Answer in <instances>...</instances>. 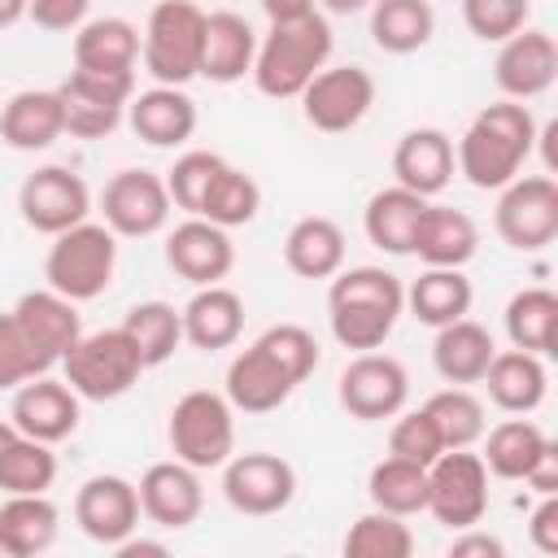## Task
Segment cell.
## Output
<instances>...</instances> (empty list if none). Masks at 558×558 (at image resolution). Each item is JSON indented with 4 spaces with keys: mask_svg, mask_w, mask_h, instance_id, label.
I'll return each mask as SVG.
<instances>
[{
    "mask_svg": "<svg viewBox=\"0 0 558 558\" xmlns=\"http://www.w3.org/2000/svg\"><path fill=\"white\" fill-rule=\"evenodd\" d=\"M458 174L453 140L440 126H414L392 148V179L418 196H440Z\"/></svg>",
    "mask_w": 558,
    "mask_h": 558,
    "instance_id": "cell-23",
    "label": "cell"
},
{
    "mask_svg": "<svg viewBox=\"0 0 558 558\" xmlns=\"http://www.w3.org/2000/svg\"><path fill=\"white\" fill-rule=\"evenodd\" d=\"M506 336L514 349H527L536 357H554L558 353V292L549 288H519L506 301Z\"/></svg>",
    "mask_w": 558,
    "mask_h": 558,
    "instance_id": "cell-38",
    "label": "cell"
},
{
    "mask_svg": "<svg viewBox=\"0 0 558 558\" xmlns=\"http://www.w3.org/2000/svg\"><path fill=\"white\" fill-rule=\"evenodd\" d=\"M140 493L122 475H92L74 493V523L96 545H118L140 527Z\"/></svg>",
    "mask_w": 558,
    "mask_h": 558,
    "instance_id": "cell-20",
    "label": "cell"
},
{
    "mask_svg": "<svg viewBox=\"0 0 558 558\" xmlns=\"http://www.w3.org/2000/svg\"><path fill=\"white\" fill-rule=\"evenodd\" d=\"M336 35L327 13H305L296 22H270V31L257 39V57H253V83L262 96L270 100H296L305 92V83L331 61Z\"/></svg>",
    "mask_w": 558,
    "mask_h": 558,
    "instance_id": "cell-4",
    "label": "cell"
},
{
    "mask_svg": "<svg viewBox=\"0 0 558 558\" xmlns=\"http://www.w3.org/2000/svg\"><path fill=\"white\" fill-rule=\"evenodd\" d=\"M475 301V288L462 266H427L410 288H405V310L423 327H445L453 318H466Z\"/></svg>",
    "mask_w": 558,
    "mask_h": 558,
    "instance_id": "cell-35",
    "label": "cell"
},
{
    "mask_svg": "<svg viewBox=\"0 0 558 558\" xmlns=\"http://www.w3.org/2000/svg\"><path fill=\"white\" fill-rule=\"evenodd\" d=\"M423 209H427V196H418V192H410V187H401V183L379 187V192L366 201V209H362V231H366V240H371L379 253H388V257H410L414 227H418Z\"/></svg>",
    "mask_w": 558,
    "mask_h": 558,
    "instance_id": "cell-33",
    "label": "cell"
},
{
    "mask_svg": "<svg viewBox=\"0 0 558 558\" xmlns=\"http://www.w3.org/2000/svg\"><path fill=\"white\" fill-rule=\"evenodd\" d=\"M166 266L187 279L192 288H205V283H222L235 266V244H231V231L218 227V222H205V218H183L170 235H166Z\"/></svg>",
    "mask_w": 558,
    "mask_h": 558,
    "instance_id": "cell-21",
    "label": "cell"
},
{
    "mask_svg": "<svg viewBox=\"0 0 558 558\" xmlns=\"http://www.w3.org/2000/svg\"><path fill=\"white\" fill-rule=\"evenodd\" d=\"M405 314V283L384 266H349L331 275L327 288V323L331 336L353 349H384L397 318Z\"/></svg>",
    "mask_w": 558,
    "mask_h": 558,
    "instance_id": "cell-3",
    "label": "cell"
},
{
    "mask_svg": "<svg viewBox=\"0 0 558 558\" xmlns=\"http://www.w3.org/2000/svg\"><path fill=\"white\" fill-rule=\"evenodd\" d=\"M410 253L423 266H466L480 253V227H475V218L466 209L427 201V209H423V218L414 227Z\"/></svg>",
    "mask_w": 558,
    "mask_h": 558,
    "instance_id": "cell-29",
    "label": "cell"
},
{
    "mask_svg": "<svg viewBox=\"0 0 558 558\" xmlns=\"http://www.w3.org/2000/svg\"><path fill=\"white\" fill-rule=\"evenodd\" d=\"M122 331L135 340L144 366H161L174 357V349L183 344V314L170 301H135L122 318Z\"/></svg>",
    "mask_w": 558,
    "mask_h": 558,
    "instance_id": "cell-41",
    "label": "cell"
},
{
    "mask_svg": "<svg viewBox=\"0 0 558 558\" xmlns=\"http://www.w3.org/2000/svg\"><path fill=\"white\" fill-rule=\"evenodd\" d=\"M26 4H31V0H0V31L17 26V22L26 17Z\"/></svg>",
    "mask_w": 558,
    "mask_h": 558,
    "instance_id": "cell-55",
    "label": "cell"
},
{
    "mask_svg": "<svg viewBox=\"0 0 558 558\" xmlns=\"http://www.w3.org/2000/svg\"><path fill=\"white\" fill-rule=\"evenodd\" d=\"M523 484H527L532 493H541V497H545V493H558V445H554V440L545 445V453L536 458V466L523 475Z\"/></svg>",
    "mask_w": 558,
    "mask_h": 558,
    "instance_id": "cell-51",
    "label": "cell"
},
{
    "mask_svg": "<svg viewBox=\"0 0 558 558\" xmlns=\"http://www.w3.org/2000/svg\"><path fill=\"white\" fill-rule=\"evenodd\" d=\"M541 144V126L532 118V109L523 100H493L484 105L471 126L458 135L453 144V161H458V174L480 187V192H497L506 187L514 174H523L527 157L536 153Z\"/></svg>",
    "mask_w": 558,
    "mask_h": 558,
    "instance_id": "cell-2",
    "label": "cell"
},
{
    "mask_svg": "<svg viewBox=\"0 0 558 558\" xmlns=\"http://www.w3.org/2000/svg\"><path fill=\"white\" fill-rule=\"evenodd\" d=\"M218 471H222V497L235 514L270 519L288 510L296 497V466L279 453H266V449L231 453Z\"/></svg>",
    "mask_w": 558,
    "mask_h": 558,
    "instance_id": "cell-14",
    "label": "cell"
},
{
    "mask_svg": "<svg viewBox=\"0 0 558 558\" xmlns=\"http://www.w3.org/2000/svg\"><path fill=\"white\" fill-rule=\"evenodd\" d=\"M336 401L357 423L392 418L410 401V375L392 353H379V349L353 353L336 379Z\"/></svg>",
    "mask_w": 558,
    "mask_h": 558,
    "instance_id": "cell-13",
    "label": "cell"
},
{
    "mask_svg": "<svg viewBox=\"0 0 558 558\" xmlns=\"http://www.w3.org/2000/svg\"><path fill=\"white\" fill-rule=\"evenodd\" d=\"M436 35L432 0H371V39L388 57H410Z\"/></svg>",
    "mask_w": 558,
    "mask_h": 558,
    "instance_id": "cell-37",
    "label": "cell"
},
{
    "mask_svg": "<svg viewBox=\"0 0 558 558\" xmlns=\"http://www.w3.org/2000/svg\"><path fill=\"white\" fill-rule=\"evenodd\" d=\"M497 353V340L484 323L475 318H453L445 327H436L432 340V366L445 384H480L488 362Z\"/></svg>",
    "mask_w": 558,
    "mask_h": 558,
    "instance_id": "cell-32",
    "label": "cell"
},
{
    "mask_svg": "<svg viewBox=\"0 0 558 558\" xmlns=\"http://www.w3.org/2000/svg\"><path fill=\"white\" fill-rule=\"evenodd\" d=\"M344 253H349V240L340 222L327 214H305L283 235V266L296 279H331L336 270H344Z\"/></svg>",
    "mask_w": 558,
    "mask_h": 558,
    "instance_id": "cell-30",
    "label": "cell"
},
{
    "mask_svg": "<svg viewBox=\"0 0 558 558\" xmlns=\"http://www.w3.org/2000/svg\"><path fill=\"white\" fill-rule=\"evenodd\" d=\"M205 9L196 0H157L140 31V61L153 83L187 87L201 78Z\"/></svg>",
    "mask_w": 558,
    "mask_h": 558,
    "instance_id": "cell-5",
    "label": "cell"
},
{
    "mask_svg": "<svg viewBox=\"0 0 558 558\" xmlns=\"http://www.w3.org/2000/svg\"><path fill=\"white\" fill-rule=\"evenodd\" d=\"M118 270V235L105 222H74L61 235H52L48 257H44V279L52 292L70 296L74 305L96 301Z\"/></svg>",
    "mask_w": 558,
    "mask_h": 558,
    "instance_id": "cell-6",
    "label": "cell"
},
{
    "mask_svg": "<svg viewBox=\"0 0 558 558\" xmlns=\"http://www.w3.org/2000/svg\"><path fill=\"white\" fill-rule=\"evenodd\" d=\"M493 227L514 253H541L558 235V183L549 174H514L497 187Z\"/></svg>",
    "mask_w": 558,
    "mask_h": 558,
    "instance_id": "cell-10",
    "label": "cell"
},
{
    "mask_svg": "<svg viewBox=\"0 0 558 558\" xmlns=\"http://www.w3.org/2000/svg\"><path fill=\"white\" fill-rule=\"evenodd\" d=\"M140 61V26L126 17H87L74 31V70L100 74H135Z\"/></svg>",
    "mask_w": 558,
    "mask_h": 558,
    "instance_id": "cell-34",
    "label": "cell"
},
{
    "mask_svg": "<svg viewBox=\"0 0 558 558\" xmlns=\"http://www.w3.org/2000/svg\"><path fill=\"white\" fill-rule=\"evenodd\" d=\"M388 453H392V458H405V462H418V466H432V462L445 453V440H440V432H436V423H432V414H427L423 405L392 414Z\"/></svg>",
    "mask_w": 558,
    "mask_h": 558,
    "instance_id": "cell-46",
    "label": "cell"
},
{
    "mask_svg": "<svg viewBox=\"0 0 558 558\" xmlns=\"http://www.w3.org/2000/svg\"><path fill=\"white\" fill-rule=\"evenodd\" d=\"M449 558H506V545L493 532H480V523H475L449 541Z\"/></svg>",
    "mask_w": 558,
    "mask_h": 558,
    "instance_id": "cell-50",
    "label": "cell"
},
{
    "mask_svg": "<svg viewBox=\"0 0 558 558\" xmlns=\"http://www.w3.org/2000/svg\"><path fill=\"white\" fill-rule=\"evenodd\" d=\"M527 536L541 554H558V493H545L527 519Z\"/></svg>",
    "mask_w": 558,
    "mask_h": 558,
    "instance_id": "cell-49",
    "label": "cell"
},
{
    "mask_svg": "<svg viewBox=\"0 0 558 558\" xmlns=\"http://www.w3.org/2000/svg\"><path fill=\"white\" fill-rule=\"evenodd\" d=\"M87 13H92V0H31L26 4V17L39 26V31H78L83 22H87Z\"/></svg>",
    "mask_w": 558,
    "mask_h": 558,
    "instance_id": "cell-48",
    "label": "cell"
},
{
    "mask_svg": "<svg viewBox=\"0 0 558 558\" xmlns=\"http://www.w3.org/2000/svg\"><path fill=\"white\" fill-rule=\"evenodd\" d=\"M296 100H301V113H305V122L314 131L344 135V131L362 126V118L371 113V105H375V78L362 65H331L327 61L305 83V92Z\"/></svg>",
    "mask_w": 558,
    "mask_h": 558,
    "instance_id": "cell-15",
    "label": "cell"
},
{
    "mask_svg": "<svg viewBox=\"0 0 558 558\" xmlns=\"http://www.w3.org/2000/svg\"><path fill=\"white\" fill-rule=\"evenodd\" d=\"M140 514L166 532H183L201 519L205 510V484H201V471L179 462V458H166V462H153L140 484Z\"/></svg>",
    "mask_w": 558,
    "mask_h": 558,
    "instance_id": "cell-19",
    "label": "cell"
},
{
    "mask_svg": "<svg viewBox=\"0 0 558 558\" xmlns=\"http://www.w3.org/2000/svg\"><path fill=\"white\" fill-rule=\"evenodd\" d=\"M166 440H170V458L196 471H218L235 453V405L222 392L192 388L170 405Z\"/></svg>",
    "mask_w": 558,
    "mask_h": 558,
    "instance_id": "cell-8",
    "label": "cell"
},
{
    "mask_svg": "<svg viewBox=\"0 0 558 558\" xmlns=\"http://www.w3.org/2000/svg\"><path fill=\"white\" fill-rule=\"evenodd\" d=\"M113 554H118V558H140V554H166V545H161V541H144V536L131 532L126 541L113 545Z\"/></svg>",
    "mask_w": 558,
    "mask_h": 558,
    "instance_id": "cell-53",
    "label": "cell"
},
{
    "mask_svg": "<svg viewBox=\"0 0 558 558\" xmlns=\"http://www.w3.org/2000/svg\"><path fill=\"white\" fill-rule=\"evenodd\" d=\"M427 514L449 532L475 527L488 514V466L475 449H445L427 466Z\"/></svg>",
    "mask_w": 558,
    "mask_h": 558,
    "instance_id": "cell-11",
    "label": "cell"
},
{
    "mask_svg": "<svg viewBox=\"0 0 558 558\" xmlns=\"http://www.w3.org/2000/svg\"><path fill=\"white\" fill-rule=\"evenodd\" d=\"M196 122H201L196 100L170 83H153L135 92L126 105V126L153 148H183L196 135Z\"/></svg>",
    "mask_w": 558,
    "mask_h": 558,
    "instance_id": "cell-22",
    "label": "cell"
},
{
    "mask_svg": "<svg viewBox=\"0 0 558 558\" xmlns=\"http://www.w3.org/2000/svg\"><path fill=\"white\" fill-rule=\"evenodd\" d=\"M423 410L432 414V423H436L445 449H475L480 436H484V427H488L484 401H480L466 384H449V388L432 392V397L423 401Z\"/></svg>",
    "mask_w": 558,
    "mask_h": 558,
    "instance_id": "cell-42",
    "label": "cell"
},
{
    "mask_svg": "<svg viewBox=\"0 0 558 558\" xmlns=\"http://www.w3.org/2000/svg\"><path fill=\"white\" fill-rule=\"evenodd\" d=\"M257 57V31L248 26V17L218 9L205 13V44H201V78L209 83H240L253 70Z\"/></svg>",
    "mask_w": 558,
    "mask_h": 558,
    "instance_id": "cell-28",
    "label": "cell"
},
{
    "mask_svg": "<svg viewBox=\"0 0 558 558\" xmlns=\"http://www.w3.org/2000/svg\"><path fill=\"white\" fill-rule=\"evenodd\" d=\"M532 17V0H462V22L475 39L501 44L514 31H523Z\"/></svg>",
    "mask_w": 558,
    "mask_h": 558,
    "instance_id": "cell-47",
    "label": "cell"
},
{
    "mask_svg": "<svg viewBox=\"0 0 558 558\" xmlns=\"http://www.w3.org/2000/svg\"><path fill=\"white\" fill-rule=\"evenodd\" d=\"M170 209H174V201L166 192V174H157V170L126 166L100 192V222L118 240H148V235L166 231Z\"/></svg>",
    "mask_w": 558,
    "mask_h": 558,
    "instance_id": "cell-12",
    "label": "cell"
},
{
    "mask_svg": "<svg viewBox=\"0 0 558 558\" xmlns=\"http://www.w3.org/2000/svg\"><path fill=\"white\" fill-rule=\"evenodd\" d=\"M480 440H484L480 458H484L488 475H497V480H523L549 445L545 427L527 414H514V418H501L497 427H484Z\"/></svg>",
    "mask_w": 558,
    "mask_h": 558,
    "instance_id": "cell-36",
    "label": "cell"
},
{
    "mask_svg": "<svg viewBox=\"0 0 558 558\" xmlns=\"http://www.w3.org/2000/svg\"><path fill=\"white\" fill-rule=\"evenodd\" d=\"M257 4H262V13L270 22H296V17L318 9V0H257Z\"/></svg>",
    "mask_w": 558,
    "mask_h": 558,
    "instance_id": "cell-52",
    "label": "cell"
},
{
    "mask_svg": "<svg viewBox=\"0 0 558 558\" xmlns=\"http://www.w3.org/2000/svg\"><path fill=\"white\" fill-rule=\"evenodd\" d=\"M13 318L22 323V331L35 340V349L57 366L65 357V349L83 336V323H78V305L52 288H39V292H22L17 305H13Z\"/></svg>",
    "mask_w": 558,
    "mask_h": 558,
    "instance_id": "cell-31",
    "label": "cell"
},
{
    "mask_svg": "<svg viewBox=\"0 0 558 558\" xmlns=\"http://www.w3.org/2000/svg\"><path fill=\"white\" fill-rule=\"evenodd\" d=\"M183 314V340L192 349L218 353L231 349L244 331V296L227 283H205L192 292V301L179 310Z\"/></svg>",
    "mask_w": 558,
    "mask_h": 558,
    "instance_id": "cell-25",
    "label": "cell"
},
{
    "mask_svg": "<svg viewBox=\"0 0 558 558\" xmlns=\"http://www.w3.org/2000/svg\"><path fill=\"white\" fill-rule=\"evenodd\" d=\"M57 366H61V379L83 401H118L148 371L144 357H140V349H135V340L122 331V323L118 327H105V331H83L65 349V357Z\"/></svg>",
    "mask_w": 558,
    "mask_h": 558,
    "instance_id": "cell-7",
    "label": "cell"
},
{
    "mask_svg": "<svg viewBox=\"0 0 558 558\" xmlns=\"http://www.w3.org/2000/svg\"><path fill=\"white\" fill-rule=\"evenodd\" d=\"M65 135L74 140H105L126 122V105L135 96V74H100V70H70L57 83Z\"/></svg>",
    "mask_w": 558,
    "mask_h": 558,
    "instance_id": "cell-9",
    "label": "cell"
},
{
    "mask_svg": "<svg viewBox=\"0 0 558 558\" xmlns=\"http://www.w3.org/2000/svg\"><path fill=\"white\" fill-rule=\"evenodd\" d=\"M318 357L314 331L301 323H275L231 357L222 397L235 405V414H270L318 371Z\"/></svg>",
    "mask_w": 558,
    "mask_h": 558,
    "instance_id": "cell-1",
    "label": "cell"
},
{
    "mask_svg": "<svg viewBox=\"0 0 558 558\" xmlns=\"http://www.w3.org/2000/svg\"><path fill=\"white\" fill-rule=\"evenodd\" d=\"M57 480V453L52 445L13 432L0 445V493H48Z\"/></svg>",
    "mask_w": 558,
    "mask_h": 558,
    "instance_id": "cell-43",
    "label": "cell"
},
{
    "mask_svg": "<svg viewBox=\"0 0 558 558\" xmlns=\"http://www.w3.org/2000/svg\"><path fill=\"white\" fill-rule=\"evenodd\" d=\"M480 384L488 388V401L497 410H506V414H532V410H541V401L549 392V371H545V357L510 344V349H497L493 353V362H488V371H484Z\"/></svg>",
    "mask_w": 558,
    "mask_h": 558,
    "instance_id": "cell-26",
    "label": "cell"
},
{
    "mask_svg": "<svg viewBox=\"0 0 558 558\" xmlns=\"http://www.w3.org/2000/svg\"><path fill=\"white\" fill-rule=\"evenodd\" d=\"M61 510L48 493H9L0 501V549L4 558H35L57 545Z\"/></svg>",
    "mask_w": 558,
    "mask_h": 558,
    "instance_id": "cell-27",
    "label": "cell"
},
{
    "mask_svg": "<svg viewBox=\"0 0 558 558\" xmlns=\"http://www.w3.org/2000/svg\"><path fill=\"white\" fill-rule=\"evenodd\" d=\"M257 209H262V187H257V179L244 174L240 166H231V161L222 157V166L209 174V183H205V192H201L192 218H205V222H218V227L231 231V227H248V222L257 218Z\"/></svg>",
    "mask_w": 558,
    "mask_h": 558,
    "instance_id": "cell-39",
    "label": "cell"
},
{
    "mask_svg": "<svg viewBox=\"0 0 558 558\" xmlns=\"http://www.w3.org/2000/svg\"><path fill=\"white\" fill-rule=\"evenodd\" d=\"M65 135L57 87H26L0 105V140L13 153H44Z\"/></svg>",
    "mask_w": 558,
    "mask_h": 558,
    "instance_id": "cell-24",
    "label": "cell"
},
{
    "mask_svg": "<svg viewBox=\"0 0 558 558\" xmlns=\"http://www.w3.org/2000/svg\"><path fill=\"white\" fill-rule=\"evenodd\" d=\"M13 432H17V427H13V418H0V445H4Z\"/></svg>",
    "mask_w": 558,
    "mask_h": 558,
    "instance_id": "cell-56",
    "label": "cell"
},
{
    "mask_svg": "<svg viewBox=\"0 0 558 558\" xmlns=\"http://www.w3.org/2000/svg\"><path fill=\"white\" fill-rule=\"evenodd\" d=\"M344 554L349 558H410L414 554V532L401 514L388 510H366L349 523L344 532Z\"/></svg>",
    "mask_w": 558,
    "mask_h": 558,
    "instance_id": "cell-44",
    "label": "cell"
},
{
    "mask_svg": "<svg viewBox=\"0 0 558 558\" xmlns=\"http://www.w3.org/2000/svg\"><path fill=\"white\" fill-rule=\"evenodd\" d=\"M318 4H323V13H331V17H349V13L371 9V0H318Z\"/></svg>",
    "mask_w": 558,
    "mask_h": 558,
    "instance_id": "cell-54",
    "label": "cell"
},
{
    "mask_svg": "<svg viewBox=\"0 0 558 558\" xmlns=\"http://www.w3.org/2000/svg\"><path fill=\"white\" fill-rule=\"evenodd\" d=\"M558 78V44L549 31L541 26H523L510 39L497 44V61H493V83L501 87L506 100H536L554 87Z\"/></svg>",
    "mask_w": 558,
    "mask_h": 558,
    "instance_id": "cell-17",
    "label": "cell"
},
{
    "mask_svg": "<svg viewBox=\"0 0 558 558\" xmlns=\"http://www.w3.org/2000/svg\"><path fill=\"white\" fill-rule=\"evenodd\" d=\"M366 497L375 510H388V514H423L427 510V466L418 462H405V458H384L371 466L366 475Z\"/></svg>",
    "mask_w": 558,
    "mask_h": 558,
    "instance_id": "cell-40",
    "label": "cell"
},
{
    "mask_svg": "<svg viewBox=\"0 0 558 558\" xmlns=\"http://www.w3.org/2000/svg\"><path fill=\"white\" fill-rule=\"evenodd\" d=\"M52 362L35 349V340L22 331V323L13 318V310L0 314V392H13L17 384L48 375Z\"/></svg>",
    "mask_w": 558,
    "mask_h": 558,
    "instance_id": "cell-45",
    "label": "cell"
},
{
    "mask_svg": "<svg viewBox=\"0 0 558 558\" xmlns=\"http://www.w3.org/2000/svg\"><path fill=\"white\" fill-rule=\"evenodd\" d=\"M0 558H4V549H0Z\"/></svg>",
    "mask_w": 558,
    "mask_h": 558,
    "instance_id": "cell-57",
    "label": "cell"
},
{
    "mask_svg": "<svg viewBox=\"0 0 558 558\" xmlns=\"http://www.w3.org/2000/svg\"><path fill=\"white\" fill-rule=\"evenodd\" d=\"M17 214L39 235H61L92 214V187L70 166H39L17 187Z\"/></svg>",
    "mask_w": 558,
    "mask_h": 558,
    "instance_id": "cell-16",
    "label": "cell"
},
{
    "mask_svg": "<svg viewBox=\"0 0 558 558\" xmlns=\"http://www.w3.org/2000/svg\"><path fill=\"white\" fill-rule=\"evenodd\" d=\"M9 418H13V427L22 436H35L44 445H61L65 436L78 432L83 397L65 379H57V375H35V379L13 388Z\"/></svg>",
    "mask_w": 558,
    "mask_h": 558,
    "instance_id": "cell-18",
    "label": "cell"
}]
</instances>
